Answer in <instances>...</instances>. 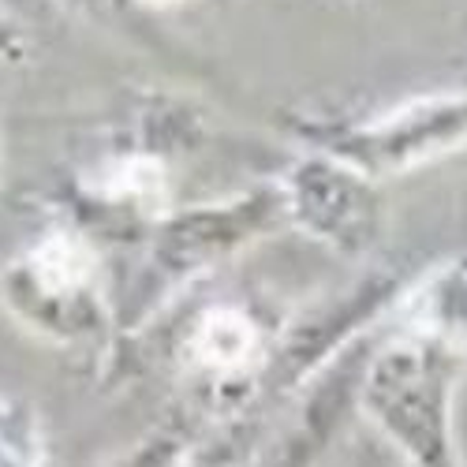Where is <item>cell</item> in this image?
Instances as JSON below:
<instances>
[{"mask_svg": "<svg viewBox=\"0 0 467 467\" xmlns=\"http://www.w3.org/2000/svg\"><path fill=\"white\" fill-rule=\"evenodd\" d=\"M37 274L49 288H71L90 274V254L75 240H53L37 251Z\"/></svg>", "mask_w": 467, "mask_h": 467, "instance_id": "7a4b0ae2", "label": "cell"}, {"mask_svg": "<svg viewBox=\"0 0 467 467\" xmlns=\"http://www.w3.org/2000/svg\"><path fill=\"white\" fill-rule=\"evenodd\" d=\"M254 352V329L247 326L244 315H232V310H217L210 315L194 337V356H199L206 367L217 370H232L244 367L247 356Z\"/></svg>", "mask_w": 467, "mask_h": 467, "instance_id": "6da1fadb", "label": "cell"}, {"mask_svg": "<svg viewBox=\"0 0 467 467\" xmlns=\"http://www.w3.org/2000/svg\"><path fill=\"white\" fill-rule=\"evenodd\" d=\"M150 5H176V0H150Z\"/></svg>", "mask_w": 467, "mask_h": 467, "instance_id": "3957f363", "label": "cell"}]
</instances>
